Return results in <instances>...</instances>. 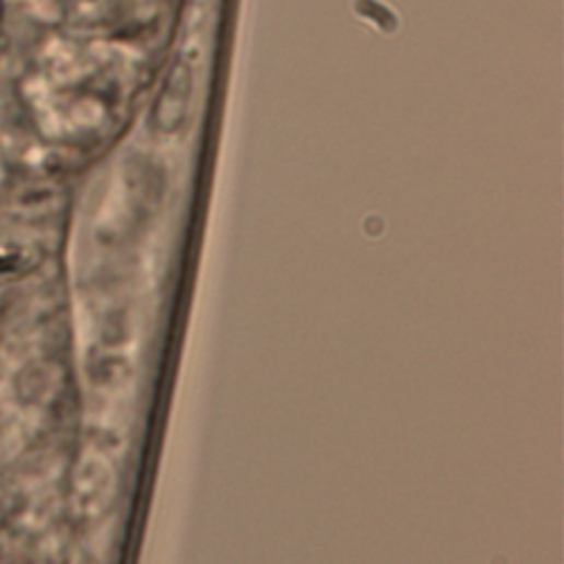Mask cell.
<instances>
[{
	"instance_id": "1",
	"label": "cell",
	"mask_w": 564,
	"mask_h": 564,
	"mask_svg": "<svg viewBox=\"0 0 564 564\" xmlns=\"http://www.w3.org/2000/svg\"><path fill=\"white\" fill-rule=\"evenodd\" d=\"M188 97H190V70L186 66H179L172 70V78L165 84V91L158 99V127L163 131H174L181 125L186 111H188Z\"/></svg>"
}]
</instances>
